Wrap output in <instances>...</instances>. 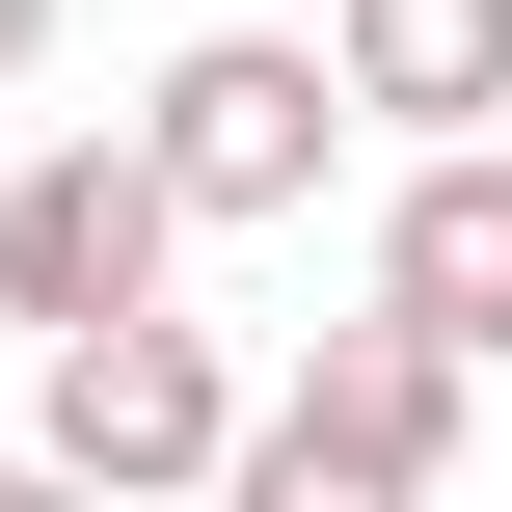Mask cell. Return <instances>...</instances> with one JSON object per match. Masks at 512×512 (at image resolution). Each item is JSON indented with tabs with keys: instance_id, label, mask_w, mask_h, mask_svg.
<instances>
[{
	"instance_id": "6da1fadb",
	"label": "cell",
	"mask_w": 512,
	"mask_h": 512,
	"mask_svg": "<svg viewBox=\"0 0 512 512\" xmlns=\"http://www.w3.org/2000/svg\"><path fill=\"white\" fill-rule=\"evenodd\" d=\"M378 108L324 81V27H189L162 81H135V162L189 189V243H270V216H324V162H351Z\"/></svg>"
},
{
	"instance_id": "7a4b0ae2",
	"label": "cell",
	"mask_w": 512,
	"mask_h": 512,
	"mask_svg": "<svg viewBox=\"0 0 512 512\" xmlns=\"http://www.w3.org/2000/svg\"><path fill=\"white\" fill-rule=\"evenodd\" d=\"M162 270H189V189H162L108 108L0 162V324H27V378H54V351H108V324H162Z\"/></svg>"
},
{
	"instance_id": "3957f363",
	"label": "cell",
	"mask_w": 512,
	"mask_h": 512,
	"mask_svg": "<svg viewBox=\"0 0 512 512\" xmlns=\"http://www.w3.org/2000/svg\"><path fill=\"white\" fill-rule=\"evenodd\" d=\"M243 432H270V378H243L216 324H108V351L27 378V459L108 486V512H216V486H243Z\"/></svg>"
},
{
	"instance_id": "277c9868",
	"label": "cell",
	"mask_w": 512,
	"mask_h": 512,
	"mask_svg": "<svg viewBox=\"0 0 512 512\" xmlns=\"http://www.w3.org/2000/svg\"><path fill=\"white\" fill-rule=\"evenodd\" d=\"M324 81L405 162H512V0H324Z\"/></svg>"
},
{
	"instance_id": "5b68a950",
	"label": "cell",
	"mask_w": 512,
	"mask_h": 512,
	"mask_svg": "<svg viewBox=\"0 0 512 512\" xmlns=\"http://www.w3.org/2000/svg\"><path fill=\"white\" fill-rule=\"evenodd\" d=\"M405 351H459V378H512V162H405L378 189V270H351Z\"/></svg>"
},
{
	"instance_id": "8992f818",
	"label": "cell",
	"mask_w": 512,
	"mask_h": 512,
	"mask_svg": "<svg viewBox=\"0 0 512 512\" xmlns=\"http://www.w3.org/2000/svg\"><path fill=\"white\" fill-rule=\"evenodd\" d=\"M270 405H297L324 459H378V486H459V405H486V378H459V351H405V324L351 297V324H324V351L270 378Z\"/></svg>"
},
{
	"instance_id": "52a82bcc",
	"label": "cell",
	"mask_w": 512,
	"mask_h": 512,
	"mask_svg": "<svg viewBox=\"0 0 512 512\" xmlns=\"http://www.w3.org/2000/svg\"><path fill=\"white\" fill-rule=\"evenodd\" d=\"M216 512H432V486H378V459H324V432L270 405V432H243V486H216Z\"/></svg>"
},
{
	"instance_id": "ba28073f",
	"label": "cell",
	"mask_w": 512,
	"mask_h": 512,
	"mask_svg": "<svg viewBox=\"0 0 512 512\" xmlns=\"http://www.w3.org/2000/svg\"><path fill=\"white\" fill-rule=\"evenodd\" d=\"M0 512H108V486H54V459H0Z\"/></svg>"
},
{
	"instance_id": "9c48e42d",
	"label": "cell",
	"mask_w": 512,
	"mask_h": 512,
	"mask_svg": "<svg viewBox=\"0 0 512 512\" xmlns=\"http://www.w3.org/2000/svg\"><path fill=\"white\" fill-rule=\"evenodd\" d=\"M27 54H54V0H0V81H27Z\"/></svg>"
}]
</instances>
